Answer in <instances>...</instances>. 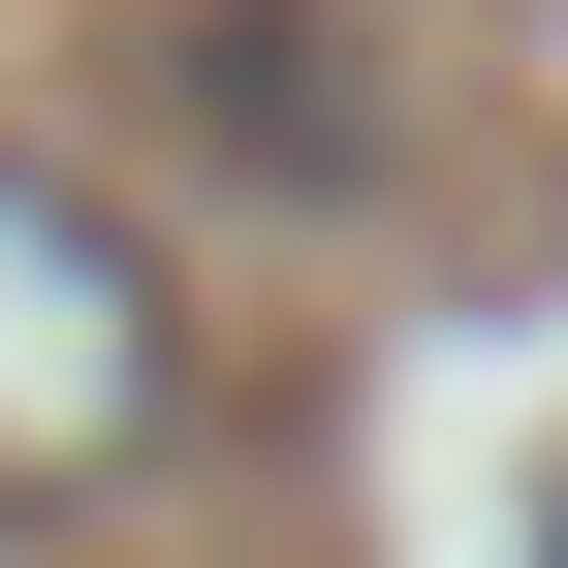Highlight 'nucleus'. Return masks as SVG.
Returning <instances> with one entry per match:
<instances>
[{
	"instance_id": "obj_1",
	"label": "nucleus",
	"mask_w": 568,
	"mask_h": 568,
	"mask_svg": "<svg viewBox=\"0 0 568 568\" xmlns=\"http://www.w3.org/2000/svg\"><path fill=\"white\" fill-rule=\"evenodd\" d=\"M159 443H190V284L63 159H0V537L95 506V474H159Z\"/></svg>"
},
{
	"instance_id": "obj_2",
	"label": "nucleus",
	"mask_w": 568,
	"mask_h": 568,
	"mask_svg": "<svg viewBox=\"0 0 568 568\" xmlns=\"http://www.w3.org/2000/svg\"><path fill=\"white\" fill-rule=\"evenodd\" d=\"M316 63H347L316 0H222V32H190V126H222L253 190H347V159H379V95H316Z\"/></svg>"
}]
</instances>
